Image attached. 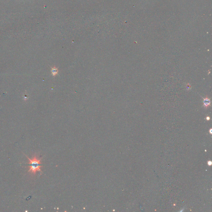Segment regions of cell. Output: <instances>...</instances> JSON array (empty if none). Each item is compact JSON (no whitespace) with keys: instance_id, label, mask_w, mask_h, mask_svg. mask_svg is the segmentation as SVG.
Instances as JSON below:
<instances>
[{"instance_id":"obj_4","label":"cell","mask_w":212,"mask_h":212,"mask_svg":"<svg viewBox=\"0 0 212 212\" xmlns=\"http://www.w3.org/2000/svg\"><path fill=\"white\" fill-rule=\"evenodd\" d=\"M186 88L188 89V90H189L190 89H191V86L190 85V84L188 83L187 85H186Z\"/></svg>"},{"instance_id":"obj_1","label":"cell","mask_w":212,"mask_h":212,"mask_svg":"<svg viewBox=\"0 0 212 212\" xmlns=\"http://www.w3.org/2000/svg\"><path fill=\"white\" fill-rule=\"evenodd\" d=\"M25 156H26L29 161V162L27 163V164H30V166H28V172H30L31 174L34 175H35L37 171L42 172L41 169L42 166L40 165V164H42L41 159H39L37 158V156L35 154L32 157V159L29 158L26 155Z\"/></svg>"},{"instance_id":"obj_5","label":"cell","mask_w":212,"mask_h":212,"mask_svg":"<svg viewBox=\"0 0 212 212\" xmlns=\"http://www.w3.org/2000/svg\"><path fill=\"white\" fill-rule=\"evenodd\" d=\"M207 118L208 120H209V119H210V117H207V118Z\"/></svg>"},{"instance_id":"obj_3","label":"cell","mask_w":212,"mask_h":212,"mask_svg":"<svg viewBox=\"0 0 212 212\" xmlns=\"http://www.w3.org/2000/svg\"><path fill=\"white\" fill-rule=\"evenodd\" d=\"M58 68H56L55 66L52 68L51 73H52V74L53 76H55L58 73Z\"/></svg>"},{"instance_id":"obj_2","label":"cell","mask_w":212,"mask_h":212,"mask_svg":"<svg viewBox=\"0 0 212 212\" xmlns=\"http://www.w3.org/2000/svg\"><path fill=\"white\" fill-rule=\"evenodd\" d=\"M202 99H203V103H204V105L203 106L206 109H207L209 106H211V99L208 97V96H206L205 98H203Z\"/></svg>"}]
</instances>
